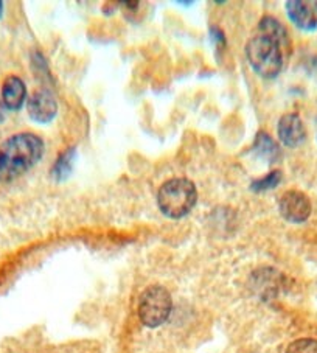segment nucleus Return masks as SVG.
I'll return each mask as SVG.
<instances>
[{
	"label": "nucleus",
	"mask_w": 317,
	"mask_h": 353,
	"mask_svg": "<svg viewBox=\"0 0 317 353\" xmlns=\"http://www.w3.org/2000/svg\"><path fill=\"white\" fill-rule=\"evenodd\" d=\"M254 151L261 157V159H265L267 162H277L280 157V148L266 132L258 134L254 145Z\"/></svg>",
	"instance_id": "nucleus-11"
},
{
	"label": "nucleus",
	"mask_w": 317,
	"mask_h": 353,
	"mask_svg": "<svg viewBox=\"0 0 317 353\" xmlns=\"http://www.w3.org/2000/svg\"><path fill=\"white\" fill-rule=\"evenodd\" d=\"M3 119H5V112H3V106H2V103H0V123H2Z\"/></svg>",
	"instance_id": "nucleus-15"
},
{
	"label": "nucleus",
	"mask_w": 317,
	"mask_h": 353,
	"mask_svg": "<svg viewBox=\"0 0 317 353\" xmlns=\"http://www.w3.org/2000/svg\"><path fill=\"white\" fill-rule=\"evenodd\" d=\"M44 154L42 139L30 132L16 134L0 145V182H10L27 173Z\"/></svg>",
	"instance_id": "nucleus-1"
},
{
	"label": "nucleus",
	"mask_w": 317,
	"mask_h": 353,
	"mask_svg": "<svg viewBox=\"0 0 317 353\" xmlns=\"http://www.w3.org/2000/svg\"><path fill=\"white\" fill-rule=\"evenodd\" d=\"M196 187L185 178H174L167 181L157 193L158 209L165 216L178 220V218L190 214L196 204Z\"/></svg>",
	"instance_id": "nucleus-3"
},
{
	"label": "nucleus",
	"mask_w": 317,
	"mask_h": 353,
	"mask_svg": "<svg viewBox=\"0 0 317 353\" xmlns=\"http://www.w3.org/2000/svg\"><path fill=\"white\" fill-rule=\"evenodd\" d=\"M75 156H76V150L69 148L58 157V161L54 162V165L52 168V178L54 181L63 182L69 178L73 172V162H75Z\"/></svg>",
	"instance_id": "nucleus-10"
},
{
	"label": "nucleus",
	"mask_w": 317,
	"mask_h": 353,
	"mask_svg": "<svg viewBox=\"0 0 317 353\" xmlns=\"http://www.w3.org/2000/svg\"><path fill=\"white\" fill-rule=\"evenodd\" d=\"M28 115L38 123H48L54 119L58 112V103L48 89H39L30 97L28 100Z\"/></svg>",
	"instance_id": "nucleus-6"
},
{
	"label": "nucleus",
	"mask_w": 317,
	"mask_h": 353,
	"mask_svg": "<svg viewBox=\"0 0 317 353\" xmlns=\"http://www.w3.org/2000/svg\"><path fill=\"white\" fill-rule=\"evenodd\" d=\"M278 210L286 221L303 223L311 215V203L302 192H286L278 203Z\"/></svg>",
	"instance_id": "nucleus-5"
},
{
	"label": "nucleus",
	"mask_w": 317,
	"mask_h": 353,
	"mask_svg": "<svg viewBox=\"0 0 317 353\" xmlns=\"http://www.w3.org/2000/svg\"><path fill=\"white\" fill-rule=\"evenodd\" d=\"M289 53V46L258 32L247 42L246 54L252 69L263 78H276L283 69L285 58Z\"/></svg>",
	"instance_id": "nucleus-2"
},
{
	"label": "nucleus",
	"mask_w": 317,
	"mask_h": 353,
	"mask_svg": "<svg viewBox=\"0 0 317 353\" xmlns=\"http://www.w3.org/2000/svg\"><path fill=\"white\" fill-rule=\"evenodd\" d=\"M172 296L163 287H150L139 301V318L146 327H158L172 313Z\"/></svg>",
	"instance_id": "nucleus-4"
},
{
	"label": "nucleus",
	"mask_w": 317,
	"mask_h": 353,
	"mask_svg": "<svg viewBox=\"0 0 317 353\" xmlns=\"http://www.w3.org/2000/svg\"><path fill=\"white\" fill-rule=\"evenodd\" d=\"M280 181H282V173L276 170V172H271L269 174H266L265 178H261L258 181H254L251 188L254 192H266L271 190V188H276Z\"/></svg>",
	"instance_id": "nucleus-13"
},
{
	"label": "nucleus",
	"mask_w": 317,
	"mask_h": 353,
	"mask_svg": "<svg viewBox=\"0 0 317 353\" xmlns=\"http://www.w3.org/2000/svg\"><path fill=\"white\" fill-rule=\"evenodd\" d=\"M286 353H317V339L303 338L291 343Z\"/></svg>",
	"instance_id": "nucleus-14"
},
{
	"label": "nucleus",
	"mask_w": 317,
	"mask_h": 353,
	"mask_svg": "<svg viewBox=\"0 0 317 353\" xmlns=\"http://www.w3.org/2000/svg\"><path fill=\"white\" fill-rule=\"evenodd\" d=\"M278 137L282 143L289 148L302 145L307 139L303 121L298 114H286L278 121Z\"/></svg>",
	"instance_id": "nucleus-8"
},
{
	"label": "nucleus",
	"mask_w": 317,
	"mask_h": 353,
	"mask_svg": "<svg viewBox=\"0 0 317 353\" xmlns=\"http://www.w3.org/2000/svg\"><path fill=\"white\" fill-rule=\"evenodd\" d=\"M289 19L305 32L317 30V2L313 0H291L286 2Z\"/></svg>",
	"instance_id": "nucleus-7"
},
{
	"label": "nucleus",
	"mask_w": 317,
	"mask_h": 353,
	"mask_svg": "<svg viewBox=\"0 0 317 353\" xmlns=\"http://www.w3.org/2000/svg\"><path fill=\"white\" fill-rule=\"evenodd\" d=\"M2 13H3V3L0 2V17H2Z\"/></svg>",
	"instance_id": "nucleus-16"
},
{
	"label": "nucleus",
	"mask_w": 317,
	"mask_h": 353,
	"mask_svg": "<svg viewBox=\"0 0 317 353\" xmlns=\"http://www.w3.org/2000/svg\"><path fill=\"white\" fill-rule=\"evenodd\" d=\"M25 97L27 88L19 77L11 75L5 80L2 86V100L5 108L11 109V111H17V109L22 108Z\"/></svg>",
	"instance_id": "nucleus-9"
},
{
	"label": "nucleus",
	"mask_w": 317,
	"mask_h": 353,
	"mask_svg": "<svg viewBox=\"0 0 317 353\" xmlns=\"http://www.w3.org/2000/svg\"><path fill=\"white\" fill-rule=\"evenodd\" d=\"M258 32L271 36V38L277 39L278 42H282V44H285V46H291L289 36H288V33H286V28L277 19H274V17H269V16L263 17L258 26Z\"/></svg>",
	"instance_id": "nucleus-12"
}]
</instances>
